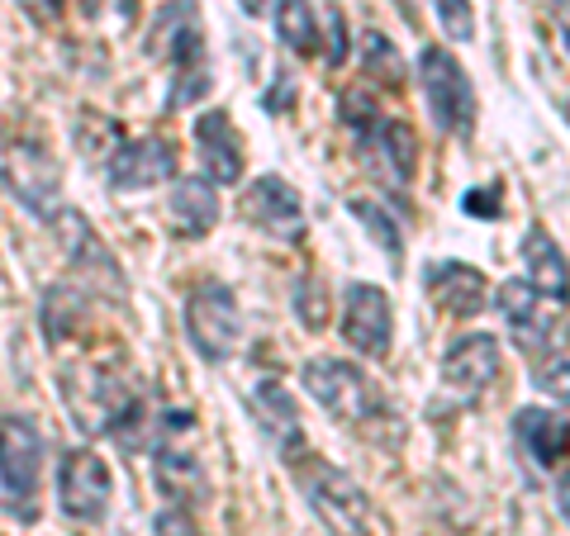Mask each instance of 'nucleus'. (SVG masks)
<instances>
[{
    "instance_id": "f257e3e1",
    "label": "nucleus",
    "mask_w": 570,
    "mask_h": 536,
    "mask_svg": "<svg viewBox=\"0 0 570 536\" xmlns=\"http://www.w3.org/2000/svg\"><path fill=\"white\" fill-rule=\"evenodd\" d=\"M148 52L176 71L171 110H181V105L200 100L209 91L205 29H200V6H195V0H171V6L157 10V20L148 29Z\"/></svg>"
},
{
    "instance_id": "f03ea898",
    "label": "nucleus",
    "mask_w": 570,
    "mask_h": 536,
    "mask_svg": "<svg viewBox=\"0 0 570 536\" xmlns=\"http://www.w3.org/2000/svg\"><path fill=\"white\" fill-rule=\"evenodd\" d=\"M67 408H71V418H77L81 433H119L124 423H138V389L124 380V375H105L100 366H77V370H67Z\"/></svg>"
},
{
    "instance_id": "7ed1b4c3",
    "label": "nucleus",
    "mask_w": 570,
    "mask_h": 536,
    "mask_svg": "<svg viewBox=\"0 0 570 536\" xmlns=\"http://www.w3.org/2000/svg\"><path fill=\"white\" fill-rule=\"evenodd\" d=\"M299 380H305V395L333 414L337 423H366L381 414V395L376 385H371V375L352 361H337V356H314L299 370Z\"/></svg>"
},
{
    "instance_id": "20e7f679",
    "label": "nucleus",
    "mask_w": 570,
    "mask_h": 536,
    "mask_svg": "<svg viewBox=\"0 0 570 536\" xmlns=\"http://www.w3.org/2000/svg\"><path fill=\"white\" fill-rule=\"evenodd\" d=\"M419 81H423V96H428V110H433L438 129L466 138L475 129V86L466 71H461V62L448 48H423Z\"/></svg>"
},
{
    "instance_id": "39448f33",
    "label": "nucleus",
    "mask_w": 570,
    "mask_h": 536,
    "mask_svg": "<svg viewBox=\"0 0 570 536\" xmlns=\"http://www.w3.org/2000/svg\"><path fill=\"white\" fill-rule=\"evenodd\" d=\"M186 332L205 361H228L243 347V309L228 285L209 280L186 299Z\"/></svg>"
},
{
    "instance_id": "423d86ee",
    "label": "nucleus",
    "mask_w": 570,
    "mask_h": 536,
    "mask_svg": "<svg viewBox=\"0 0 570 536\" xmlns=\"http://www.w3.org/2000/svg\"><path fill=\"white\" fill-rule=\"evenodd\" d=\"M195 437H200V427H195L190 414H163V437H157V485L167 489V498L176 504H195V498L205 494V466L200 456H195Z\"/></svg>"
},
{
    "instance_id": "0eeeda50",
    "label": "nucleus",
    "mask_w": 570,
    "mask_h": 536,
    "mask_svg": "<svg viewBox=\"0 0 570 536\" xmlns=\"http://www.w3.org/2000/svg\"><path fill=\"white\" fill-rule=\"evenodd\" d=\"M299 489H305L309 508L324 517L337 536H362L366 532L371 504H366V494L356 489L352 475H343L337 466H324V460H314V466L299 470Z\"/></svg>"
},
{
    "instance_id": "6e6552de",
    "label": "nucleus",
    "mask_w": 570,
    "mask_h": 536,
    "mask_svg": "<svg viewBox=\"0 0 570 536\" xmlns=\"http://www.w3.org/2000/svg\"><path fill=\"white\" fill-rule=\"evenodd\" d=\"M39 475H43V437L29 418H0V489L14 504H33L39 494Z\"/></svg>"
},
{
    "instance_id": "1a4fd4ad",
    "label": "nucleus",
    "mask_w": 570,
    "mask_h": 536,
    "mask_svg": "<svg viewBox=\"0 0 570 536\" xmlns=\"http://www.w3.org/2000/svg\"><path fill=\"white\" fill-rule=\"evenodd\" d=\"M10 186H14V200H20L29 214H39V219H52V214H58L62 171L39 138L10 142Z\"/></svg>"
},
{
    "instance_id": "9d476101",
    "label": "nucleus",
    "mask_w": 570,
    "mask_h": 536,
    "mask_svg": "<svg viewBox=\"0 0 570 536\" xmlns=\"http://www.w3.org/2000/svg\"><path fill=\"white\" fill-rule=\"evenodd\" d=\"M110 494H115V479L110 466L96 456V451H67L62 456V470H58V504L67 517L77 523H96L110 508Z\"/></svg>"
},
{
    "instance_id": "9b49d317",
    "label": "nucleus",
    "mask_w": 570,
    "mask_h": 536,
    "mask_svg": "<svg viewBox=\"0 0 570 536\" xmlns=\"http://www.w3.org/2000/svg\"><path fill=\"white\" fill-rule=\"evenodd\" d=\"M390 332H395V314H390V299L381 285L352 280L343 295V337L347 347H356L371 361H381L390 351Z\"/></svg>"
},
{
    "instance_id": "f8f14e48",
    "label": "nucleus",
    "mask_w": 570,
    "mask_h": 536,
    "mask_svg": "<svg viewBox=\"0 0 570 536\" xmlns=\"http://www.w3.org/2000/svg\"><path fill=\"white\" fill-rule=\"evenodd\" d=\"M110 186L119 195H134V190H153L176 176V148L167 138H138V142H119L115 157H110Z\"/></svg>"
},
{
    "instance_id": "ddd939ff",
    "label": "nucleus",
    "mask_w": 570,
    "mask_h": 536,
    "mask_svg": "<svg viewBox=\"0 0 570 536\" xmlns=\"http://www.w3.org/2000/svg\"><path fill=\"white\" fill-rule=\"evenodd\" d=\"M243 219L257 224L272 238H299L305 234V205H299L295 186H285L281 176H257L243 190Z\"/></svg>"
},
{
    "instance_id": "4468645a",
    "label": "nucleus",
    "mask_w": 570,
    "mask_h": 536,
    "mask_svg": "<svg viewBox=\"0 0 570 536\" xmlns=\"http://www.w3.org/2000/svg\"><path fill=\"white\" fill-rule=\"evenodd\" d=\"M499 314H504V324L513 328L523 351H538L551 337V324H557L561 304L551 295H542L532 280H509V285H499Z\"/></svg>"
},
{
    "instance_id": "2eb2a0df",
    "label": "nucleus",
    "mask_w": 570,
    "mask_h": 536,
    "mask_svg": "<svg viewBox=\"0 0 570 536\" xmlns=\"http://www.w3.org/2000/svg\"><path fill=\"white\" fill-rule=\"evenodd\" d=\"M247 408H253V423H257V433L276 446L281 456H299L305 451V423H299V408L295 399L285 395V385L276 380H257L253 385V395H247Z\"/></svg>"
},
{
    "instance_id": "dca6fc26",
    "label": "nucleus",
    "mask_w": 570,
    "mask_h": 536,
    "mask_svg": "<svg viewBox=\"0 0 570 536\" xmlns=\"http://www.w3.org/2000/svg\"><path fill=\"white\" fill-rule=\"evenodd\" d=\"M499 366H504V356H499V343L490 332H466L456 337L442 356V380H448L456 395H480V389L494 385Z\"/></svg>"
},
{
    "instance_id": "f3484780",
    "label": "nucleus",
    "mask_w": 570,
    "mask_h": 536,
    "mask_svg": "<svg viewBox=\"0 0 570 536\" xmlns=\"http://www.w3.org/2000/svg\"><path fill=\"white\" fill-rule=\"evenodd\" d=\"M423 285H428V295H433L438 309L452 314V318H471V314L485 309V299H490V280L466 261H433Z\"/></svg>"
},
{
    "instance_id": "a211bd4d",
    "label": "nucleus",
    "mask_w": 570,
    "mask_h": 536,
    "mask_svg": "<svg viewBox=\"0 0 570 536\" xmlns=\"http://www.w3.org/2000/svg\"><path fill=\"white\" fill-rule=\"evenodd\" d=\"M195 142H200V162L214 186L243 181V138L224 110H205L195 119Z\"/></svg>"
},
{
    "instance_id": "6ab92c4d",
    "label": "nucleus",
    "mask_w": 570,
    "mask_h": 536,
    "mask_svg": "<svg viewBox=\"0 0 570 536\" xmlns=\"http://www.w3.org/2000/svg\"><path fill=\"white\" fill-rule=\"evenodd\" d=\"M52 224H58V242H62V257L71 266H81L86 276H100L110 290H124V276H119V261L110 257V247L96 238V228L81 219L77 209H62L52 214Z\"/></svg>"
},
{
    "instance_id": "aec40b11",
    "label": "nucleus",
    "mask_w": 570,
    "mask_h": 536,
    "mask_svg": "<svg viewBox=\"0 0 570 536\" xmlns=\"http://www.w3.org/2000/svg\"><path fill=\"white\" fill-rule=\"evenodd\" d=\"M362 148L371 152V162L385 171V181L395 186H409L414 181V167H419V142H414V129L400 119H381L376 129L362 133Z\"/></svg>"
},
{
    "instance_id": "412c9836",
    "label": "nucleus",
    "mask_w": 570,
    "mask_h": 536,
    "mask_svg": "<svg viewBox=\"0 0 570 536\" xmlns=\"http://www.w3.org/2000/svg\"><path fill=\"white\" fill-rule=\"evenodd\" d=\"M171 234L181 238H205L214 224H219V195H214V181L205 176H181L171 186V205H167Z\"/></svg>"
},
{
    "instance_id": "4be33fe9",
    "label": "nucleus",
    "mask_w": 570,
    "mask_h": 536,
    "mask_svg": "<svg viewBox=\"0 0 570 536\" xmlns=\"http://www.w3.org/2000/svg\"><path fill=\"white\" fill-rule=\"evenodd\" d=\"M513 437L538 466H557L570 456V414H547V408H519L513 418Z\"/></svg>"
},
{
    "instance_id": "5701e85b",
    "label": "nucleus",
    "mask_w": 570,
    "mask_h": 536,
    "mask_svg": "<svg viewBox=\"0 0 570 536\" xmlns=\"http://www.w3.org/2000/svg\"><path fill=\"white\" fill-rule=\"evenodd\" d=\"M523 266H528V280L538 285L542 295H551L557 304L570 299V266H566L561 247L551 242V234H542V228H528V234H523Z\"/></svg>"
},
{
    "instance_id": "b1692460",
    "label": "nucleus",
    "mask_w": 570,
    "mask_h": 536,
    "mask_svg": "<svg viewBox=\"0 0 570 536\" xmlns=\"http://www.w3.org/2000/svg\"><path fill=\"white\" fill-rule=\"evenodd\" d=\"M81 324H86V299L71 290V285H48V295H43V337L48 343L52 347L67 343Z\"/></svg>"
},
{
    "instance_id": "393cba45",
    "label": "nucleus",
    "mask_w": 570,
    "mask_h": 536,
    "mask_svg": "<svg viewBox=\"0 0 570 536\" xmlns=\"http://www.w3.org/2000/svg\"><path fill=\"white\" fill-rule=\"evenodd\" d=\"M276 33L285 48L305 52V58L318 48V24H314V10L305 0H276Z\"/></svg>"
},
{
    "instance_id": "a878e982",
    "label": "nucleus",
    "mask_w": 570,
    "mask_h": 536,
    "mask_svg": "<svg viewBox=\"0 0 570 536\" xmlns=\"http://www.w3.org/2000/svg\"><path fill=\"white\" fill-rule=\"evenodd\" d=\"M362 67H366V77H376L385 86H404V58H400V48L385 39V33H362Z\"/></svg>"
},
{
    "instance_id": "bb28decb",
    "label": "nucleus",
    "mask_w": 570,
    "mask_h": 536,
    "mask_svg": "<svg viewBox=\"0 0 570 536\" xmlns=\"http://www.w3.org/2000/svg\"><path fill=\"white\" fill-rule=\"evenodd\" d=\"M347 209L366 224V234L385 247V257H395V261L404 257V238H400V228H395V219H390V214H385L376 200H362V195H356V200H347Z\"/></svg>"
},
{
    "instance_id": "cd10ccee",
    "label": "nucleus",
    "mask_w": 570,
    "mask_h": 536,
    "mask_svg": "<svg viewBox=\"0 0 570 536\" xmlns=\"http://www.w3.org/2000/svg\"><path fill=\"white\" fill-rule=\"evenodd\" d=\"M295 314H299V324L314 328V332L328 324V285H324V276H299V285H295Z\"/></svg>"
},
{
    "instance_id": "c85d7f7f",
    "label": "nucleus",
    "mask_w": 570,
    "mask_h": 536,
    "mask_svg": "<svg viewBox=\"0 0 570 536\" xmlns=\"http://www.w3.org/2000/svg\"><path fill=\"white\" fill-rule=\"evenodd\" d=\"M433 6H438V20H442V29H448V39L466 43L471 33H475V10H471V0H433Z\"/></svg>"
},
{
    "instance_id": "c756f323",
    "label": "nucleus",
    "mask_w": 570,
    "mask_h": 536,
    "mask_svg": "<svg viewBox=\"0 0 570 536\" xmlns=\"http://www.w3.org/2000/svg\"><path fill=\"white\" fill-rule=\"evenodd\" d=\"M343 119L352 123V129H376V123H381V115H376V100H371V96H362V91H347L343 96Z\"/></svg>"
},
{
    "instance_id": "7c9ffc66",
    "label": "nucleus",
    "mask_w": 570,
    "mask_h": 536,
    "mask_svg": "<svg viewBox=\"0 0 570 536\" xmlns=\"http://www.w3.org/2000/svg\"><path fill=\"white\" fill-rule=\"evenodd\" d=\"M157 536H205L200 527H195V517L181 508V504H171L167 513H157Z\"/></svg>"
},
{
    "instance_id": "2f4dec72",
    "label": "nucleus",
    "mask_w": 570,
    "mask_h": 536,
    "mask_svg": "<svg viewBox=\"0 0 570 536\" xmlns=\"http://www.w3.org/2000/svg\"><path fill=\"white\" fill-rule=\"evenodd\" d=\"M538 385H542V395L566 399V404H570V361H551V366H542Z\"/></svg>"
},
{
    "instance_id": "473e14b6",
    "label": "nucleus",
    "mask_w": 570,
    "mask_h": 536,
    "mask_svg": "<svg viewBox=\"0 0 570 536\" xmlns=\"http://www.w3.org/2000/svg\"><path fill=\"white\" fill-rule=\"evenodd\" d=\"M461 205H466V214H480V219H494V214H499V186L471 190V195H466V200H461Z\"/></svg>"
},
{
    "instance_id": "72a5a7b5",
    "label": "nucleus",
    "mask_w": 570,
    "mask_h": 536,
    "mask_svg": "<svg viewBox=\"0 0 570 536\" xmlns=\"http://www.w3.org/2000/svg\"><path fill=\"white\" fill-rule=\"evenodd\" d=\"M20 6H24V14L33 24H52L62 14V0H20Z\"/></svg>"
},
{
    "instance_id": "f704fd0d",
    "label": "nucleus",
    "mask_w": 570,
    "mask_h": 536,
    "mask_svg": "<svg viewBox=\"0 0 570 536\" xmlns=\"http://www.w3.org/2000/svg\"><path fill=\"white\" fill-rule=\"evenodd\" d=\"M328 29H333V48H328V62L333 67H343V58H347V33H343V14H328Z\"/></svg>"
},
{
    "instance_id": "c9c22d12",
    "label": "nucleus",
    "mask_w": 570,
    "mask_h": 536,
    "mask_svg": "<svg viewBox=\"0 0 570 536\" xmlns=\"http://www.w3.org/2000/svg\"><path fill=\"white\" fill-rule=\"evenodd\" d=\"M295 100V81H291V71H285V77L276 81V91L266 96V110H281V105H291Z\"/></svg>"
},
{
    "instance_id": "e433bc0d",
    "label": "nucleus",
    "mask_w": 570,
    "mask_h": 536,
    "mask_svg": "<svg viewBox=\"0 0 570 536\" xmlns=\"http://www.w3.org/2000/svg\"><path fill=\"white\" fill-rule=\"evenodd\" d=\"M557 508H561V517L570 523V470L557 479Z\"/></svg>"
},
{
    "instance_id": "4c0bfd02",
    "label": "nucleus",
    "mask_w": 570,
    "mask_h": 536,
    "mask_svg": "<svg viewBox=\"0 0 570 536\" xmlns=\"http://www.w3.org/2000/svg\"><path fill=\"white\" fill-rule=\"evenodd\" d=\"M238 6H243L247 14H262V10H266V0H238Z\"/></svg>"
},
{
    "instance_id": "58836bf2",
    "label": "nucleus",
    "mask_w": 570,
    "mask_h": 536,
    "mask_svg": "<svg viewBox=\"0 0 570 536\" xmlns=\"http://www.w3.org/2000/svg\"><path fill=\"white\" fill-rule=\"evenodd\" d=\"M557 6H561V10H570V0H557Z\"/></svg>"
}]
</instances>
